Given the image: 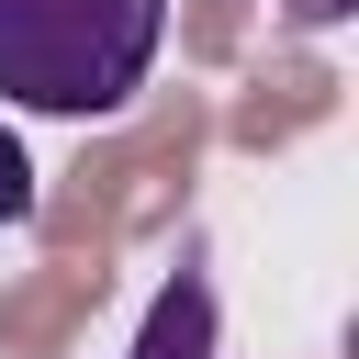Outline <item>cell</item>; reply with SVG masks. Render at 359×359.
I'll return each mask as SVG.
<instances>
[{
    "label": "cell",
    "instance_id": "3957f363",
    "mask_svg": "<svg viewBox=\"0 0 359 359\" xmlns=\"http://www.w3.org/2000/svg\"><path fill=\"white\" fill-rule=\"evenodd\" d=\"M34 213V157H22V135H0V224H22Z\"/></svg>",
    "mask_w": 359,
    "mask_h": 359
},
{
    "label": "cell",
    "instance_id": "6da1fadb",
    "mask_svg": "<svg viewBox=\"0 0 359 359\" xmlns=\"http://www.w3.org/2000/svg\"><path fill=\"white\" fill-rule=\"evenodd\" d=\"M168 0H0V101L22 112H123L157 67Z\"/></svg>",
    "mask_w": 359,
    "mask_h": 359
},
{
    "label": "cell",
    "instance_id": "7a4b0ae2",
    "mask_svg": "<svg viewBox=\"0 0 359 359\" xmlns=\"http://www.w3.org/2000/svg\"><path fill=\"white\" fill-rule=\"evenodd\" d=\"M135 359H213V280H202V269H168V292H157Z\"/></svg>",
    "mask_w": 359,
    "mask_h": 359
},
{
    "label": "cell",
    "instance_id": "277c9868",
    "mask_svg": "<svg viewBox=\"0 0 359 359\" xmlns=\"http://www.w3.org/2000/svg\"><path fill=\"white\" fill-rule=\"evenodd\" d=\"M280 11H292V22H303V34H325V22H348V11H359V0H280Z\"/></svg>",
    "mask_w": 359,
    "mask_h": 359
}]
</instances>
